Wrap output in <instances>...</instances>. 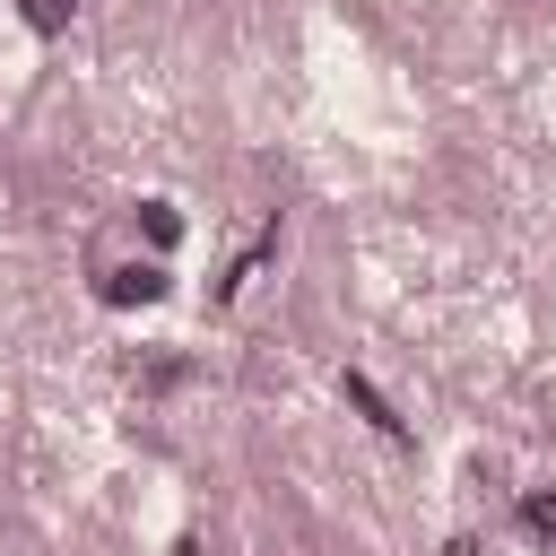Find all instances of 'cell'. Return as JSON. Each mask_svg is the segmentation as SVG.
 <instances>
[{
  "label": "cell",
  "instance_id": "2",
  "mask_svg": "<svg viewBox=\"0 0 556 556\" xmlns=\"http://www.w3.org/2000/svg\"><path fill=\"white\" fill-rule=\"evenodd\" d=\"M96 295H104V304H156V295H165V269H156V261H130V269H113Z\"/></svg>",
  "mask_w": 556,
  "mask_h": 556
},
{
  "label": "cell",
  "instance_id": "1",
  "mask_svg": "<svg viewBox=\"0 0 556 556\" xmlns=\"http://www.w3.org/2000/svg\"><path fill=\"white\" fill-rule=\"evenodd\" d=\"M339 391H348V408H356V417H365L374 434H391V443L408 434V417H400V408H391V400H382V391H374L365 374H339Z\"/></svg>",
  "mask_w": 556,
  "mask_h": 556
},
{
  "label": "cell",
  "instance_id": "3",
  "mask_svg": "<svg viewBox=\"0 0 556 556\" xmlns=\"http://www.w3.org/2000/svg\"><path fill=\"white\" fill-rule=\"evenodd\" d=\"M521 530L556 547V495H521Z\"/></svg>",
  "mask_w": 556,
  "mask_h": 556
},
{
  "label": "cell",
  "instance_id": "4",
  "mask_svg": "<svg viewBox=\"0 0 556 556\" xmlns=\"http://www.w3.org/2000/svg\"><path fill=\"white\" fill-rule=\"evenodd\" d=\"M139 226H148V243H156V252H165V243H174V235H182V217H174V208H165V200H148V208H139Z\"/></svg>",
  "mask_w": 556,
  "mask_h": 556
},
{
  "label": "cell",
  "instance_id": "5",
  "mask_svg": "<svg viewBox=\"0 0 556 556\" xmlns=\"http://www.w3.org/2000/svg\"><path fill=\"white\" fill-rule=\"evenodd\" d=\"M26 26H35V35H61V26H70V0H26Z\"/></svg>",
  "mask_w": 556,
  "mask_h": 556
}]
</instances>
